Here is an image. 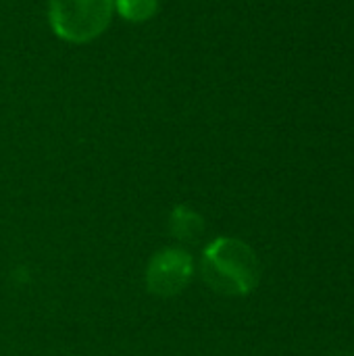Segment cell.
Instances as JSON below:
<instances>
[{"mask_svg": "<svg viewBox=\"0 0 354 356\" xmlns=\"http://www.w3.org/2000/svg\"><path fill=\"white\" fill-rule=\"evenodd\" d=\"M204 282L223 296H246L261 280V265L255 250L236 238L213 240L200 261Z\"/></svg>", "mask_w": 354, "mask_h": 356, "instance_id": "obj_1", "label": "cell"}, {"mask_svg": "<svg viewBox=\"0 0 354 356\" xmlns=\"http://www.w3.org/2000/svg\"><path fill=\"white\" fill-rule=\"evenodd\" d=\"M113 13V0H48V23L54 35L69 44H86L102 35Z\"/></svg>", "mask_w": 354, "mask_h": 356, "instance_id": "obj_2", "label": "cell"}, {"mask_svg": "<svg viewBox=\"0 0 354 356\" xmlns=\"http://www.w3.org/2000/svg\"><path fill=\"white\" fill-rule=\"evenodd\" d=\"M194 275L192 254L182 248H165L156 252L146 269V286L152 294L169 298L177 296Z\"/></svg>", "mask_w": 354, "mask_h": 356, "instance_id": "obj_3", "label": "cell"}, {"mask_svg": "<svg viewBox=\"0 0 354 356\" xmlns=\"http://www.w3.org/2000/svg\"><path fill=\"white\" fill-rule=\"evenodd\" d=\"M169 225H171V234L182 242H196L204 234V219L196 211H192L184 204H179L171 211Z\"/></svg>", "mask_w": 354, "mask_h": 356, "instance_id": "obj_4", "label": "cell"}, {"mask_svg": "<svg viewBox=\"0 0 354 356\" xmlns=\"http://www.w3.org/2000/svg\"><path fill=\"white\" fill-rule=\"evenodd\" d=\"M113 8L129 23H144L159 13V0H113Z\"/></svg>", "mask_w": 354, "mask_h": 356, "instance_id": "obj_5", "label": "cell"}, {"mask_svg": "<svg viewBox=\"0 0 354 356\" xmlns=\"http://www.w3.org/2000/svg\"><path fill=\"white\" fill-rule=\"evenodd\" d=\"M338 356H348V355H338Z\"/></svg>", "mask_w": 354, "mask_h": 356, "instance_id": "obj_6", "label": "cell"}]
</instances>
